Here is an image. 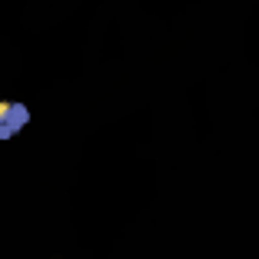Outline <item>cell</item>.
Segmentation results:
<instances>
[{
    "label": "cell",
    "mask_w": 259,
    "mask_h": 259,
    "mask_svg": "<svg viewBox=\"0 0 259 259\" xmlns=\"http://www.w3.org/2000/svg\"><path fill=\"white\" fill-rule=\"evenodd\" d=\"M27 120H30L27 107H20V103H0V140L14 137Z\"/></svg>",
    "instance_id": "6da1fadb"
}]
</instances>
